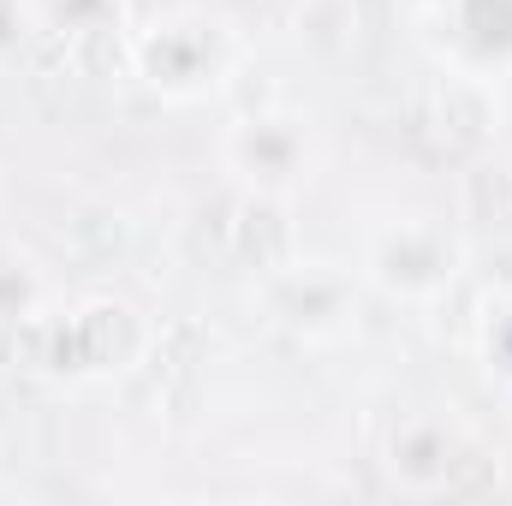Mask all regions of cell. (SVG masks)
Wrapping results in <instances>:
<instances>
[{
    "mask_svg": "<svg viewBox=\"0 0 512 506\" xmlns=\"http://www.w3.org/2000/svg\"><path fill=\"white\" fill-rule=\"evenodd\" d=\"M233 155H239V167L251 179H274L280 185V179H292L304 167V137L292 131V120H251L239 131Z\"/></svg>",
    "mask_w": 512,
    "mask_h": 506,
    "instance_id": "obj_5",
    "label": "cell"
},
{
    "mask_svg": "<svg viewBox=\"0 0 512 506\" xmlns=\"http://www.w3.org/2000/svg\"><path fill=\"white\" fill-rule=\"evenodd\" d=\"M453 268H459V239H447L441 227H423V221L387 233L376 251V274L393 292H435L453 280Z\"/></svg>",
    "mask_w": 512,
    "mask_h": 506,
    "instance_id": "obj_2",
    "label": "cell"
},
{
    "mask_svg": "<svg viewBox=\"0 0 512 506\" xmlns=\"http://www.w3.org/2000/svg\"><path fill=\"white\" fill-rule=\"evenodd\" d=\"M36 298H42L36 262L18 256V251H0V322H24Z\"/></svg>",
    "mask_w": 512,
    "mask_h": 506,
    "instance_id": "obj_6",
    "label": "cell"
},
{
    "mask_svg": "<svg viewBox=\"0 0 512 506\" xmlns=\"http://www.w3.org/2000/svg\"><path fill=\"white\" fill-rule=\"evenodd\" d=\"M423 6H441V0H423Z\"/></svg>",
    "mask_w": 512,
    "mask_h": 506,
    "instance_id": "obj_7",
    "label": "cell"
},
{
    "mask_svg": "<svg viewBox=\"0 0 512 506\" xmlns=\"http://www.w3.org/2000/svg\"><path fill=\"white\" fill-rule=\"evenodd\" d=\"M441 18L453 30V54L471 72L512 66V0H441Z\"/></svg>",
    "mask_w": 512,
    "mask_h": 506,
    "instance_id": "obj_3",
    "label": "cell"
},
{
    "mask_svg": "<svg viewBox=\"0 0 512 506\" xmlns=\"http://www.w3.org/2000/svg\"><path fill=\"white\" fill-rule=\"evenodd\" d=\"M274 310H280L292 328L322 334V328H334V322L346 316V280H340L334 268H322V262L292 268V274L274 280Z\"/></svg>",
    "mask_w": 512,
    "mask_h": 506,
    "instance_id": "obj_4",
    "label": "cell"
},
{
    "mask_svg": "<svg viewBox=\"0 0 512 506\" xmlns=\"http://www.w3.org/2000/svg\"><path fill=\"white\" fill-rule=\"evenodd\" d=\"M227 60V36L221 24H203V18H173V24H155L143 42H137V66L155 90L167 96H197L215 84Z\"/></svg>",
    "mask_w": 512,
    "mask_h": 506,
    "instance_id": "obj_1",
    "label": "cell"
}]
</instances>
